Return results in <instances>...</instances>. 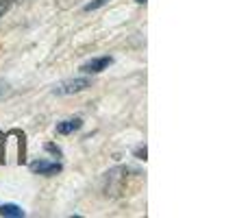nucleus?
I'll use <instances>...</instances> for the list:
<instances>
[{"instance_id": "6e6552de", "label": "nucleus", "mask_w": 248, "mask_h": 218, "mask_svg": "<svg viewBox=\"0 0 248 218\" xmlns=\"http://www.w3.org/2000/svg\"><path fill=\"white\" fill-rule=\"evenodd\" d=\"M146 155H148L146 146H137V149H135V157H137V159H146Z\"/></svg>"}, {"instance_id": "0eeeda50", "label": "nucleus", "mask_w": 248, "mask_h": 218, "mask_svg": "<svg viewBox=\"0 0 248 218\" xmlns=\"http://www.w3.org/2000/svg\"><path fill=\"white\" fill-rule=\"evenodd\" d=\"M44 149H46V151H48V153H50V155H55V157H61V155H63V151H61V149H59V146H57V144H52V142H48V144L44 146Z\"/></svg>"}, {"instance_id": "39448f33", "label": "nucleus", "mask_w": 248, "mask_h": 218, "mask_svg": "<svg viewBox=\"0 0 248 218\" xmlns=\"http://www.w3.org/2000/svg\"><path fill=\"white\" fill-rule=\"evenodd\" d=\"M0 216H9V218H22L24 216V210L17 205H13V203H4V205H0Z\"/></svg>"}, {"instance_id": "7ed1b4c3", "label": "nucleus", "mask_w": 248, "mask_h": 218, "mask_svg": "<svg viewBox=\"0 0 248 218\" xmlns=\"http://www.w3.org/2000/svg\"><path fill=\"white\" fill-rule=\"evenodd\" d=\"M31 170L35 175H44V177H52L57 172H61V164L57 162H46V159H37V162L31 164Z\"/></svg>"}, {"instance_id": "f257e3e1", "label": "nucleus", "mask_w": 248, "mask_h": 218, "mask_svg": "<svg viewBox=\"0 0 248 218\" xmlns=\"http://www.w3.org/2000/svg\"><path fill=\"white\" fill-rule=\"evenodd\" d=\"M92 85V81L87 77H77V79H68V81H61L59 85H55V94L59 96H68V94H78V92L87 90Z\"/></svg>"}, {"instance_id": "f03ea898", "label": "nucleus", "mask_w": 248, "mask_h": 218, "mask_svg": "<svg viewBox=\"0 0 248 218\" xmlns=\"http://www.w3.org/2000/svg\"><path fill=\"white\" fill-rule=\"evenodd\" d=\"M111 64H113L111 57H96V59H90V61H85V64L81 66V72L98 74V72H103V70H107Z\"/></svg>"}, {"instance_id": "423d86ee", "label": "nucleus", "mask_w": 248, "mask_h": 218, "mask_svg": "<svg viewBox=\"0 0 248 218\" xmlns=\"http://www.w3.org/2000/svg\"><path fill=\"white\" fill-rule=\"evenodd\" d=\"M109 0H92V2H87L85 7V11H96V9H100V7H105V4H107Z\"/></svg>"}, {"instance_id": "1a4fd4ad", "label": "nucleus", "mask_w": 248, "mask_h": 218, "mask_svg": "<svg viewBox=\"0 0 248 218\" xmlns=\"http://www.w3.org/2000/svg\"><path fill=\"white\" fill-rule=\"evenodd\" d=\"M135 2H137V4H146V0H135Z\"/></svg>"}, {"instance_id": "20e7f679", "label": "nucleus", "mask_w": 248, "mask_h": 218, "mask_svg": "<svg viewBox=\"0 0 248 218\" xmlns=\"http://www.w3.org/2000/svg\"><path fill=\"white\" fill-rule=\"evenodd\" d=\"M81 127H83L81 118H68V120H63V122L57 124V133H59V135H70V133L78 131Z\"/></svg>"}]
</instances>
